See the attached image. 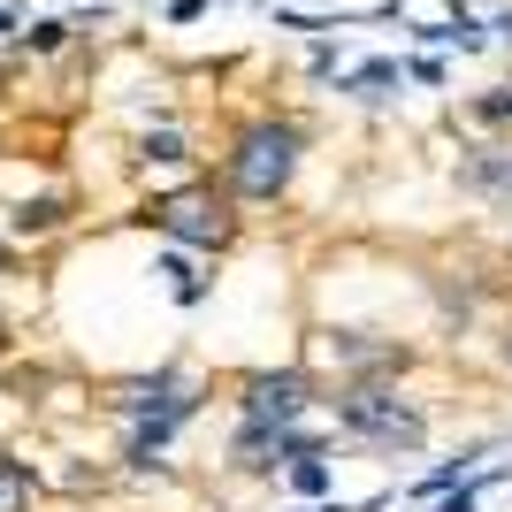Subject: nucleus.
I'll return each mask as SVG.
<instances>
[{
	"mask_svg": "<svg viewBox=\"0 0 512 512\" xmlns=\"http://www.w3.org/2000/svg\"><path fill=\"white\" fill-rule=\"evenodd\" d=\"M459 192H474V199H505V207H512V138L467 146V161H459Z\"/></svg>",
	"mask_w": 512,
	"mask_h": 512,
	"instance_id": "obj_6",
	"label": "nucleus"
},
{
	"mask_svg": "<svg viewBox=\"0 0 512 512\" xmlns=\"http://www.w3.org/2000/svg\"><path fill=\"white\" fill-rule=\"evenodd\" d=\"M314 406H321V390H314V375H306V367H260V375H245V383H237V413H245V421L291 428V421H306Z\"/></svg>",
	"mask_w": 512,
	"mask_h": 512,
	"instance_id": "obj_4",
	"label": "nucleus"
},
{
	"mask_svg": "<svg viewBox=\"0 0 512 512\" xmlns=\"http://www.w3.org/2000/svg\"><path fill=\"white\" fill-rule=\"evenodd\" d=\"M138 222H153L161 237H176V245H199V253H222L237 237V199L230 184H214V176H199V184H176V192L146 199V214Z\"/></svg>",
	"mask_w": 512,
	"mask_h": 512,
	"instance_id": "obj_3",
	"label": "nucleus"
},
{
	"mask_svg": "<svg viewBox=\"0 0 512 512\" xmlns=\"http://www.w3.org/2000/svg\"><path fill=\"white\" fill-rule=\"evenodd\" d=\"M138 161H146V169H192V146H184V130H146V138H138Z\"/></svg>",
	"mask_w": 512,
	"mask_h": 512,
	"instance_id": "obj_8",
	"label": "nucleus"
},
{
	"mask_svg": "<svg viewBox=\"0 0 512 512\" xmlns=\"http://www.w3.org/2000/svg\"><path fill=\"white\" fill-rule=\"evenodd\" d=\"M329 360H337V383H367V375H406L413 344L367 337V329H337V337H329Z\"/></svg>",
	"mask_w": 512,
	"mask_h": 512,
	"instance_id": "obj_5",
	"label": "nucleus"
},
{
	"mask_svg": "<svg viewBox=\"0 0 512 512\" xmlns=\"http://www.w3.org/2000/svg\"><path fill=\"white\" fill-rule=\"evenodd\" d=\"M467 123H474V130H490V138H512V85L474 92V100H467Z\"/></svg>",
	"mask_w": 512,
	"mask_h": 512,
	"instance_id": "obj_7",
	"label": "nucleus"
},
{
	"mask_svg": "<svg viewBox=\"0 0 512 512\" xmlns=\"http://www.w3.org/2000/svg\"><path fill=\"white\" fill-rule=\"evenodd\" d=\"M497 367H505V375H512V314L497 321Z\"/></svg>",
	"mask_w": 512,
	"mask_h": 512,
	"instance_id": "obj_12",
	"label": "nucleus"
},
{
	"mask_svg": "<svg viewBox=\"0 0 512 512\" xmlns=\"http://www.w3.org/2000/svg\"><path fill=\"white\" fill-rule=\"evenodd\" d=\"M62 214H69V199H31V207H16V230L23 237H31V230H54Z\"/></svg>",
	"mask_w": 512,
	"mask_h": 512,
	"instance_id": "obj_10",
	"label": "nucleus"
},
{
	"mask_svg": "<svg viewBox=\"0 0 512 512\" xmlns=\"http://www.w3.org/2000/svg\"><path fill=\"white\" fill-rule=\"evenodd\" d=\"M329 413H337V436H352V444H367V451H383V459H413V451L428 444V406L413 398V390H398V375L337 383Z\"/></svg>",
	"mask_w": 512,
	"mask_h": 512,
	"instance_id": "obj_2",
	"label": "nucleus"
},
{
	"mask_svg": "<svg viewBox=\"0 0 512 512\" xmlns=\"http://www.w3.org/2000/svg\"><path fill=\"white\" fill-rule=\"evenodd\" d=\"M444 512H474V490H467V497H451V505H444Z\"/></svg>",
	"mask_w": 512,
	"mask_h": 512,
	"instance_id": "obj_13",
	"label": "nucleus"
},
{
	"mask_svg": "<svg viewBox=\"0 0 512 512\" xmlns=\"http://www.w3.org/2000/svg\"><path fill=\"white\" fill-rule=\"evenodd\" d=\"M291 490H306V497H321V490H329V459H321V451L291 459Z\"/></svg>",
	"mask_w": 512,
	"mask_h": 512,
	"instance_id": "obj_11",
	"label": "nucleus"
},
{
	"mask_svg": "<svg viewBox=\"0 0 512 512\" xmlns=\"http://www.w3.org/2000/svg\"><path fill=\"white\" fill-rule=\"evenodd\" d=\"M31 497H39V474L0 451V512H31Z\"/></svg>",
	"mask_w": 512,
	"mask_h": 512,
	"instance_id": "obj_9",
	"label": "nucleus"
},
{
	"mask_svg": "<svg viewBox=\"0 0 512 512\" xmlns=\"http://www.w3.org/2000/svg\"><path fill=\"white\" fill-rule=\"evenodd\" d=\"M306 123L299 115H253V123L230 130V153H222V184H230L237 207H276L306 169Z\"/></svg>",
	"mask_w": 512,
	"mask_h": 512,
	"instance_id": "obj_1",
	"label": "nucleus"
}]
</instances>
